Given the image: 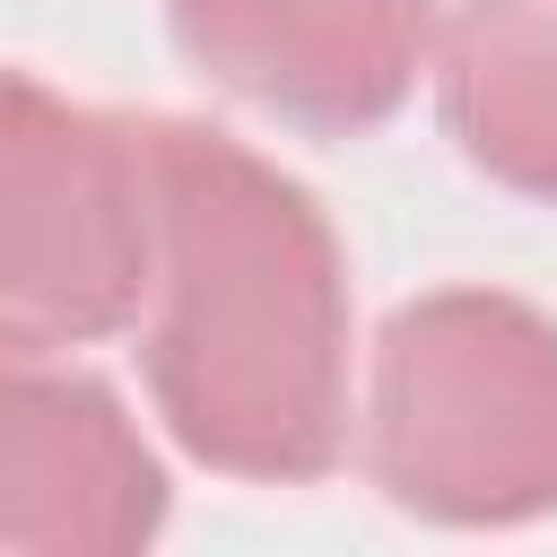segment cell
<instances>
[{"label": "cell", "mask_w": 557, "mask_h": 557, "mask_svg": "<svg viewBox=\"0 0 557 557\" xmlns=\"http://www.w3.org/2000/svg\"><path fill=\"white\" fill-rule=\"evenodd\" d=\"M374 479L435 522L557 505V331L505 296H435L383 331Z\"/></svg>", "instance_id": "obj_2"}, {"label": "cell", "mask_w": 557, "mask_h": 557, "mask_svg": "<svg viewBox=\"0 0 557 557\" xmlns=\"http://www.w3.org/2000/svg\"><path fill=\"white\" fill-rule=\"evenodd\" d=\"M444 113L487 174L557 200V0H470L444 52Z\"/></svg>", "instance_id": "obj_6"}, {"label": "cell", "mask_w": 557, "mask_h": 557, "mask_svg": "<svg viewBox=\"0 0 557 557\" xmlns=\"http://www.w3.org/2000/svg\"><path fill=\"white\" fill-rule=\"evenodd\" d=\"M148 287V131L96 122L0 70V322L113 331Z\"/></svg>", "instance_id": "obj_3"}, {"label": "cell", "mask_w": 557, "mask_h": 557, "mask_svg": "<svg viewBox=\"0 0 557 557\" xmlns=\"http://www.w3.org/2000/svg\"><path fill=\"white\" fill-rule=\"evenodd\" d=\"M165 522V479L113 392L0 331V548H131Z\"/></svg>", "instance_id": "obj_4"}, {"label": "cell", "mask_w": 557, "mask_h": 557, "mask_svg": "<svg viewBox=\"0 0 557 557\" xmlns=\"http://www.w3.org/2000/svg\"><path fill=\"white\" fill-rule=\"evenodd\" d=\"M200 70L296 122H374L400 104L426 0H174Z\"/></svg>", "instance_id": "obj_5"}, {"label": "cell", "mask_w": 557, "mask_h": 557, "mask_svg": "<svg viewBox=\"0 0 557 557\" xmlns=\"http://www.w3.org/2000/svg\"><path fill=\"white\" fill-rule=\"evenodd\" d=\"M157 322L148 383L174 435L235 479H313L348 435L339 261L296 183L218 131H148Z\"/></svg>", "instance_id": "obj_1"}]
</instances>
